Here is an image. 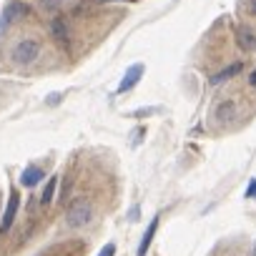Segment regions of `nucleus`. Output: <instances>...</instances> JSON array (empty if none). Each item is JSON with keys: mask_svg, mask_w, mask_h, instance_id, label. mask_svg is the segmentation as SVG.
Returning a JSON list of instances; mask_svg holds the SVG:
<instances>
[{"mask_svg": "<svg viewBox=\"0 0 256 256\" xmlns=\"http://www.w3.org/2000/svg\"><path fill=\"white\" fill-rule=\"evenodd\" d=\"M144 70H146L144 63H134L131 68L123 73V78H120V83H118V93H128L131 88H136L138 80H141V76H144Z\"/></svg>", "mask_w": 256, "mask_h": 256, "instance_id": "4", "label": "nucleus"}, {"mask_svg": "<svg viewBox=\"0 0 256 256\" xmlns=\"http://www.w3.org/2000/svg\"><path fill=\"white\" fill-rule=\"evenodd\" d=\"M98 3H136V0H98Z\"/></svg>", "mask_w": 256, "mask_h": 256, "instance_id": "18", "label": "nucleus"}, {"mask_svg": "<svg viewBox=\"0 0 256 256\" xmlns=\"http://www.w3.org/2000/svg\"><path fill=\"white\" fill-rule=\"evenodd\" d=\"M38 6H40L46 13H58V8L63 6V0H38Z\"/></svg>", "mask_w": 256, "mask_h": 256, "instance_id": "13", "label": "nucleus"}, {"mask_svg": "<svg viewBox=\"0 0 256 256\" xmlns=\"http://www.w3.org/2000/svg\"><path fill=\"white\" fill-rule=\"evenodd\" d=\"M156 228H158V216L151 218V224H148V228H146V234H144V238H141V244H138V256H146V254H148V246H151V241H154V236H156Z\"/></svg>", "mask_w": 256, "mask_h": 256, "instance_id": "8", "label": "nucleus"}, {"mask_svg": "<svg viewBox=\"0 0 256 256\" xmlns=\"http://www.w3.org/2000/svg\"><path fill=\"white\" fill-rule=\"evenodd\" d=\"M50 33H53V38H56L60 46H68V26H66V18H53V20H50Z\"/></svg>", "mask_w": 256, "mask_h": 256, "instance_id": "7", "label": "nucleus"}, {"mask_svg": "<svg viewBox=\"0 0 256 256\" xmlns=\"http://www.w3.org/2000/svg\"><path fill=\"white\" fill-rule=\"evenodd\" d=\"M234 113H236V103L234 100H224L216 108V118L218 120H228V118H234Z\"/></svg>", "mask_w": 256, "mask_h": 256, "instance_id": "11", "label": "nucleus"}, {"mask_svg": "<svg viewBox=\"0 0 256 256\" xmlns=\"http://www.w3.org/2000/svg\"><path fill=\"white\" fill-rule=\"evenodd\" d=\"M43 178H46V174H43L40 166H26V168L20 171V186H26V188L38 186Z\"/></svg>", "mask_w": 256, "mask_h": 256, "instance_id": "6", "label": "nucleus"}, {"mask_svg": "<svg viewBox=\"0 0 256 256\" xmlns=\"http://www.w3.org/2000/svg\"><path fill=\"white\" fill-rule=\"evenodd\" d=\"M98 256H116V244H106V246L98 251Z\"/></svg>", "mask_w": 256, "mask_h": 256, "instance_id": "14", "label": "nucleus"}, {"mask_svg": "<svg viewBox=\"0 0 256 256\" xmlns=\"http://www.w3.org/2000/svg\"><path fill=\"white\" fill-rule=\"evenodd\" d=\"M254 256H256V246H254Z\"/></svg>", "mask_w": 256, "mask_h": 256, "instance_id": "20", "label": "nucleus"}, {"mask_svg": "<svg viewBox=\"0 0 256 256\" xmlns=\"http://www.w3.org/2000/svg\"><path fill=\"white\" fill-rule=\"evenodd\" d=\"M40 50H43V46H40L36 38H23V40H18V43L13 46L10 58H13V63H18V66H30V63H36V60L40 58Z\"/></svg>", "mask_w": 256, "mask_h": 256, "instance_id": "1", "label": "nucleus"}, {"mask_svg": "<svg viewBox=\"0 0 256 256\" xmlns=\"http://www.w3.org/2000/svg\"><path fill=\"white\" fill-rule=\"evenodd\" d=\"M248 13L256 18V0H248Z\"/></svg>", "mask_w": 256, "mask_h": 256, "instance_id": "17", "label": "nucleus"}, {"mask_svg": "<svg viewBox=\"0 0 256 256\" xmlns=\"http://www.w3.org/2000/svg\"><path fill=\"white\" fill-rule=\"evenodd\" d=\"M48 103H50V106L60 103V93H53V96H48Z\"/></svg>", "mask_w": 256, "mask_h": 256, "instance_id": "16", "label": "nucleus"}, {"mask_svg": "<svg viewBox=\"0 0 256 256\" xmlns=\"http://www.w3.org/2000/svg\"><path fill=\"white\" fill-rule=\"evenodd\" d=\"M18 206H20V198H18V194L13 191V194H10V198H8L6 214H3V218H0V234H3V236L10 231V226H13L16 216H18Z\"/></svg>", "mask_w": 256, "mask_h": 256, "instance_id": "5", "label": "nucleus"}, {"mask_svg": "<svg viewBox=\"0 0 256 256\" xmlns=\"http://www.w3.org/2000/svg\"><path fill=\"white\" fill-rule=\"evenodd\" d=\"M90 214H93L90 201H86V198H73L70 206L66 208V224H68L70 228H80V226H86V224L90 221Z\"/></svg>", "mask_w": 256, "mask_h": 256, "instance_id": "2", "label": "nucleus"}, {"mask_svg": "<svg viewBox=\"0 0 256 256\" xmlns=\"http://www.w3.org/2000/svg\"><path fill=\"white\" fill-rule=\"evenodd\" d=\"M246 198H256V178H251V184L246 188Z\"/></svg>", "mask_w": 256, "mask_h": 256, "instance_id": "15", "label": "nucleus"}, {"mask_svg": "<svg viewBox=\"0 0 256 256\" xmlns=\"http://www.w3.org/2000/svg\"><path fill=\"white\" fill-rule=\"evenodd\" d=\"M56 184H58V176H50V178H48V184H46V188H43V196H40V204H43V206H48V204L53 201Z\"/></svg>", "mask_w": 256, "mask_h": 256, "instance_id": "12", "label": "nucleus"}, {"mask_svg": "<svg viewBox=\"0 0 256 256\" xmlns=\"http://www.w3.org/2000/svg\"><path fill=\"white\" fill-rule=\"evenodd\" d=\"M28 16V6L20 3V0H13V3H8V8L3 10V16H0V36H3L16 20L26 18Z\"/></svg>", "mask_w": 256, "mask_h": 256, "instance_id": "3", "label": "nucleus"}, {"mask_svg": "<svg viewBox=\"0 0 256 256\" xmlns=\"http://www.w3.org/2000/svg\"><path fill=\"white\" fill-rule=\"evenodd\" d=\"M248 86H254V88H256V70H251V73H248Z\"/></svg>", "mask_w": 256, "mask_h": 256, "instance_id": "19", "label": "nucleus"}, {"mask_svg": "<svg viewBox=\"0 0 256 256\" xmlns=\"http://www.w3.org/2000/svg\"><path fill=\"white\" fill-rule=\"evenodd\" d=\"M241 68H244L241 63H231L228 68H224L221 73H216V76L211 78V83H214V86H218V83H224V80H228V78H234V76H238V73H241Z\"/></svg>", "mask_w": 256, "mask_h": 256, "instance_id": "10", "label": "nucleus"}, {"mask_svg": "<svg viewBox=\"0 0 256 256\" xmlns=\"http://www.w3.org/2000/svg\"><path fill=\"white\" fill-rule=\"evenodd\" d=\"M236 38H238V46H241L246 53L256 50V33H251L248 28H238V30H236Z\"/></svg>", "mask_w": 256, "mask_h": 256, "instance_id": "9", "label": "nucleus"}]
</instances>
